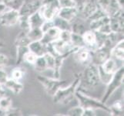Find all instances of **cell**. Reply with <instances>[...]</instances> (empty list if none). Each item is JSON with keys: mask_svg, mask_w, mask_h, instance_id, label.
Segmentation results:
<instances>
[{"mask_svg": "<svg viewBox=\"0 0 124 116\" xmlns=\"http://www.w3.org/2000/svg\"><path fill=\"white\" fill-rule=\"evenodd\" d=\"M79 81L85 88L92 89L96 88L100 83V71L98 66L89 63L84 69Z\"/></svg>", "mask_w": 124, "mask_h": 116, "instance_id": "6da1fadb", "label": "cell"}, {"mask_svg": "<svg viewBox=\"0 0 124 116\" xmlns=\"http://www.w3.org/2000/svg\"><path fill=\"white\" fill-rule=\"evenodd\" d=\"M74 95L77 98V100L79 102L80 106L83 109H93V110H97L100 109L106 111L109 114H111V110L109 107H107L105 103L102 102L101 101H99L95 98H91L89 96H87L82 92H80L76 90Z\"/></svg>", "mask_w": 124, "mask_h": 116, "instance_id": "7a4b0ae2", "label": "cell"}, {"mask_svg": "<svg viewBox=\"0 0 124 116\" xmlns=\"http://www.w3.org/2000/svg\"><path fill=\"white\" fill-rule=\"evenodd\" d=\"M124 77V68L123 66L120 68H118L117 71L113 74L110 81L107 84V88L104 94L103 98H102L101 101L106 104V102L108 101L109 97L116 91V90L120 87L123 81Z\"/></svg>", "mask_w": 124, "mask_h": 116, "instance_id": "3957f363", "label": "cell"}, {"mask_svg": "<svg viewBox=\"0 0 124 116\" xmlns=\"http://www.w3.org/2000/svg\"><path fill=\"white\" fill-rule=\"evenodd\" d=\"M80 84L79 79H76L73 83L66 88H59L55 92L53 97L54 103H66L67 100L73 97L75 92Z\"/></svg>", "mask_w": 124, "mask_h": 116, "instance_id": "277c9868", "label": "cell"}, {"mask_svg": "<svg viewBox=\"0 0 124 116\" xmlns=\"http://www.w3.org/2000/svg\"><path fill=\"white\" fill-rule=\"evenodd\" d=\"M59 9L58 0H42L39 12L45 20H53L57 16Z\"/></svg>", "mask_w": 124, "mask_h": 116, "instance_id": "5b68a950", "label": "cell"}, {"mask_svg": "<svg viewBox=\"0 0 124 116\" xmlns=\"http://www.w3.org/2000/svg\"><path fill=\"white\" fill-rule=\"evenodd\" d=\"M97 5L109 17H114L123 13V8L117 0H98Z\"/></svg>", "mask_w": 124, "mask_h": 116, "instance_id": "8992f818", "label": "cell"}, {"mask_svg": "<svg viewBox=\"0 0 124 116\" xmlns=\"http://www.w3.org/2000/svg\"><path fill=\"white\" fill-rule=\"evenodd\" d=\"M37 79L39 80V82L44 87L47 94H49L52 96L66 82L65 80H60L59 79H54L52 78V77H46L43 75H39L37 77Z\"/></svg>", "mask_w": 124, "mask_h": 116, "instance_id": "52a82bcc", "label": "cell"}, {"mask_svg": "<svg viewBox=\"0 0 124 116\" xmlns=\"http://www.w3.org/2000/svg\"><path fill=\"white\" fill-rule=\"evenodd\" d=\"M109 20H110V17L108 16L107 15H106L100 19L90 21L89 27H90V29L93 31L99 32L104 34H108L112 32L110 29Z\"/></svg>", "mask_w": 124, "mask_h": 116, "instance_id": "ba28073f", "label": "cell"}, {"mask_svg": "<svg viewBox=\"0 0 124 116\" xmlns=\"http://www.w3.org/2000/svg\"><path fill=\"white\" fill-rule=\"evenodd\" d=\"M19 13L18 10L8 9L0 14V24L3 27H14L19 23Z\"/></svg>", "mask_w": 124, "mask_h": 116, "instance_id": "9c48e42d", "label": "cell"}, {"mask_svg": "<svg viewBox=\"0 0 124 116\" xmlns=\"http://www.w3.org/2000/svg\"><path fill=\"white\" fill-rule=\"evenodd\" d=\"M41 6V0H24L19 8V13L20 16H27L35 13Z\"/></svg>", "mask_w": 124, "mask_h": 116, "instance_id": "30bf717a", "label": "cell"}, {"mask_svg": "<svg viewBox=\"0 0 124 116\" xmlns=\"http://www.w3.org/2000/svg\"><path fill=\"white\" fill-rule=\"evenodd\" d=\"M109 48L106 46H101L91 52V63L96 66L103 63L106 60L111 57Z\"/></svg>", "mask_w": 124, "mask_h": 116, "instance_id": "8fae6325", "label": "cell"}, {"mask_svg": "<svg viewBox=\"0 0 124 116\" xmlns=\"http://www.w3.org/2000/svg\"><path fill=\"white\" fill-rule=\"evenodd\" d=\"M79 15V10L76 6L72 7H63L60 8L57 16L60 18L65 19L68 22H72Z\"/></svg>", "mask_w": 124, "mask_h": 116, "instance_id": "7c38bea8", "label": "cell"}, {"mask_svg": "<svg viewBox=\"0 0 124 116\" xmlns=\"http://www.w3.org/2000/svg\"><path fill=\"white\" fill-rule=\"evenodd\" d=\"M83 40L84 42L85 47L92 51H94L98 48L97 44H96V33L94 31L89 29V30H86L83 35Z\"/></svg>", "mask_w": 124, "mask_h": 116, "instance_id": "4fadbf2b", "label": "cell"}, {"mask_svg": "<svg viewBox=\"0 0 124 116\" xmlns=\"http://www.w3.org/2000/svg\"><path fill=\"white\" fill-rule=\"evenodd\" d=\"M60 32L61 30L59 29L57 27H51L48 30H46V32L43 33V36H42L40 41L45 45L49 44L51 43H53L58 40V39H59Z\"/></svg>", "mask_w": 124, "mask_h": 116, "instance_id": "5bb4252c", "label": "cell"}, {"mask_svg": "<svg viewBox=\"0 0 124 116\" xmlns=\"http://www.w3.org/2000/svg\"><path fill=\"white\" fill-rule=\"evenodd\" d=\"M98 8H99V6H98L97 4L93 2L87 1L82 7L78 9L79 14H80V16L83 19L88 20L93 16L94 12L97 10Z\"/></svg>", "mask_w": 124, "mask_h": 116, "instance_id": "9a60e30c", "label": "cell"}, {"mask_svg": "<svg viewBox=\"0 0 124 116\" xmlns=\"http://www.w3.org/2000/svg\"><path fill=\"white\" fill-rule=\"evenodd\" d=\"M73 54L75 60L80 63H91V51L89 50L86 47H79Z\"/></svg>", "mask_w": 124, "mask_h": 116, "instance_id": "2e32d148", "label": "cell"}, {"mask_svg": "<svg viewBox=\"0 0 124 116\" xmlns=\"http://www.w3.org/2000/svg\"><path fill=\"white\" fill-rule=\"evenodd\" d=\"M29 51L31 53L34 54L36 57H40V56H43L46 52V45L43 44L40 40L37 41H32L29 43L28 45Z\"/></svg>", "mask_w": 124, "mask_h": 116, "instance_id": "e0dca14e", "label": "cell"}, {"mask_svg": "<svg viewBox=\"0 0 124 116\" xmlns=\"http://www.w3.org/2000/svg\"><path fill=\"white\" fill-rule=\"evenodd\" d=\"M109 25L111 31L117 33H123V13L119 16L110 17Z\"/></svg>", "mask_w": 124, "mask_h": 116, "instance_id": "ac0fdd59", "label": "cell"}, {"mask_svg": "<svg viewBox=\"0 0 124 116\" xmlns=\"http://www.w3.org/2000/svg\"><path fill=\"white\" fill-rule=\"evenodd\" d=\"M111 57L117 59L119 61H123L124 57V40L123 39L119 40L110 50Z\"/></svg>", "mask_w": 124, "mask_h": 116, "instance_id": "d6986e66", "label": "cell"}, {"mask_svg": "<svg viewBox=\"0 0 124 116\" xmlns=\"http://www.w3.org/2000/svg\"><path fill=\"white\" fill-rule=\"evenodd\" d=\"M98 67H99L102 71L106 73V74H111V75H113L118 69L116 62L115 61V60L111 57L109 59L106 60L102 64L98 66Z\"/></svg>", "mask_w": 124, "mask_h": 116, "instance_id": "ffe728a7", "label": "cell"}, {"mask_svg": "<svg viewBox=\"0 0 124 116\" xmlns=\"http://www.w3.org/2000/svg\"><path fill=\"white\" fill-rule=\"evenodd\" d=\"M45 19L42 16L40 12L38 10L35 13L30 15L28 17V22L29 28H41L42 25L43 24Z\"/></svg>", "mask_w": 124, "mask_h": 116, "instance_id": "44dd1931", "label": "cell"}, {"mask_svg": "<svg viewBox=\"0 0 124 116\" xmlns=\"http://www.w3.org/2000/svg\"><path fill=\"white\" fill-rule=\"evenodd\" d=\"M7 89L9 90L14 94H19L23 90V85L19 80H14L12 78H8L6 84H4Z\"/></svg>", "mask_w": 124, "mask_h": 116, "instance_id": "7402d4cb", "label": "cell"}, {"mask_svg": "<svg viewBox=\"0 0 124 116\" xmlns=\"http://www.w3.org/2000/svg\"><path fill=\"white\" fill-rule=\"evenodd\" d=\"M54 27H57L59 29H60L61 31L62 30H70L71 31V23L68 21L63 19L60 17L56 16L53 19Z\"/></svg>", "mask_w": 124, "mask_h": 116, "instance_id": "603a6c76", "label": "cell"}, {"mask_svg": "<svg viewBox=\"0 0 124 116\" xmlns=\"http://www.w3.org/2000/svg\"><path fill=\"white\" fill-rule=\"evenodd\" d=\"M71 23V32L74 33H77L79 35L83 34L86 31L85 24L80 20H76L74 19Z\"/></svg>", "mask_w": 124, "mask_h": 116, "instance_id": "cb8c5ba5", "label": "cell"}, {"mask_svg": "<svg viewBox=\"0 0 124 116\" xmlns=\"http://www.w3.org/2000/svg\"><path fill=\"white\" fill-rule=\"evenodd\" d=\"M27 32L28 31L25 30H21V32L18 34L15 41V44L16 46H28L29 44L31 41L27 36Z\"/></svg>", "mask_w": 124, "mask_h": 116, "instance_id": "d4e9b609", "label": "cell"}, {"mask_svg": "<svg viewBox=\"0 0 124 116\" xmlns=\"http://www.w3.org/2000/svg\"><path fill=\"white\" fill-rule=\"evenodd\" d=\"M27 36L31 42L41 40L42 36H43V32L41 28H31L27 32Z\"/></svg>", "mask_w": 124, "mask_h": 116, "instance_id": "484cf974", "label": "cell"}, {"mask_svg": "<svg viewBox=\"0 0 124 116\" xmlns=\"http://www.w3.org/2000/svg\"><path fill=\"white\" fill-rule=\"evenodd\" d=\"M12 102L10 97L6 95V94H3L0 97V111L6 112L12 107Z\"/></svg>", "mask_w": 124, "mask_h": 116, "instance_id": "4316f807", "label": "cell"}, {"mask_svg": "<svg viewBox=\"0 0 124 116\" xmlns=\"http://www.w3.org/2000/svg\"><path fill=\"white\" fill-rule=\"evenodd\" d=\"M35 66L36 70L39 71V72H43L46 70L48 69L47 67V64H46V59L44 57V56H40V57H37L35 63L33 64Z\"/></svg>", "mask_w": 124, "mask_h": 116, "instance_id": "83f0119b", "label": "cell"}, {"mask_svg": "<svg viewBox=\"0 0 124 116\" xmlns=\"http://www.w3.org/2000/svg\"><path fill=\"white\" fill-rule=\"evenodd\" d=\"M23 1L24 0H2V2L7 7V9L19 10Z\"/></svg>", "mask_w": 124, "mask_h": 116, "instance_id": "f1b7e54d", "label": "cell"}, {"mask_svg": "<svg viewBox=\"0 0 124 116\" xmlns=\"http://www.w3.org/2000/svg\"><path fill=\"white\" fill-rule=\"evenodd\" d=\"M16 64H20L23 61L24 55L26 54L29 49L28 46H16Z\"/></svg>", "mask_w": 124, "mask_h": 116, "instance_id": "f546056e", "label": "cell"}, {"mask_svg": "<svg viewBox=\"0 0 124 116\" xmlns=\"http://www.w3.org/2000/svg\"><path fill=\"white\" fill-rule=\"evenodd\" d=\"M70 43L76 47L85 46L82 35H79V34H77V33H71Z\"/></svg>", "mask_w": 124, "mask_h": 116, "instance_id": "4dcf8cb0", "label": "cell"}, {"mask_svg": "<svg viewBox=\"0 0 124 116\" xmlns=\"http://www.w3.org/2000/svg\"><path fill=\"white\" fill-rule=\"evenodd\" d=\"M110 110H111L110 115L115 113L113 114V115H123V103L121 101H116L110 108Z\"/></svg>", "mask_w": 124, "mask_h": 116, "instance_id": "1f68e13d", "label": "cell"}, {"mask_svg": "<svg viewBox=\"0 0 124 116\" xmlns=\"http://www.w3.org/2000/svg\"><path fill=\"white\" fill-rule=\"evenodd\" d=\"M43 56L46 59L48 69L53 70L55 67V56L53 55L52 54H50L49 52H46Z\"/></svg>", "mask_w": 124, "mask_h": 116, "instance_id": "d6a6232c", "label": "cell"}, {"mask_svg": "<svg viewBox=\"0 0 124 116\" xmlns=\"http://www.w3.org/2000/svg\"><path fill=\"white\" fill-rule=\"evenodd\" d=\"M25 71L21 67H15L13 70L11 72V76L12 78L14 80H19L20 79L23 78V77L24 76Z\"/></svg>", "mask_w": 124, "mask_h": 116, "instance_id": "836d02e7", "label": "cell"}, {"mask_svg": "<svg viewBox=\"0 0 124 116\" xmlns=\"http://www.w3.org/2000/svg\"><path fill=\"white\" fill-rule=\"evenodd\" d=\"M83 111L84 109L79 106H76L73 108H70L69 111H67V115H70V116H83Z\"/></svg>", "mask_w": 124, "mask_h": 116, "instance_id": "e575fe53", "label": "cell"}, {"mask_svg": "<svg viewBox=\"0 0 124 116\" xmlns=\"http://www.w3.org/2000/svg\"><path fill=\"white\" fill-rule=\"evenodd\" d=\"M36 58H37V57L35 54L31 53L30 51H28V52L24 55L23 61H25L28 63H30V64H32L33 65L34 63H35V61H36Z\"/></svg>", "mask_w": 124, "mask_h": 116, "instance_id": "d590c367", "label": "cell"}, {"mask_svg": "<svg viewBox=\"0 0 124 116\" xmlns=\"http://www.w3.org/2000/svg\"><path fill=\"white\" fill-rule=\"evenodd\" d=\"M5 115L7 116H20L23 115V112L19 108H11L9 109H8L6 112H5Z\"/></svg>", "mask_w": 124, "mask_h": 116, "instance_id": "8d00e7d4", "label": "cell"}, {"mask_svg": "<svg viewBox=\"0 0 124 116\" xmlns=\"http://www.w3.org/2000/svg\"><path fill=\"white\" fill-rule=\"evenodd\" d=\"M71 33L72 32L70 30H62L60 32V36H59V39L62 40L64 42L66 43H70V39H71ZM71 44V43H70Z\"/></svg>", "mask_w": 124, "mask_h": 116, "instance_id": "74e56055", "label": "cell"}, {"mask_svg": "<svg viewBox=\"0 0 124 116\" xmlns=\"http://www.w3.org/2000/svg\"><path fill=\"white\" fill-rule=\"evenodd\" d=\"M8 79V74L3 68H0V85H4Z\"/></svg>", "mask_w": 124, "mask_h": 116, "instance_id": "f35d334b", "label": "cell"}, {"mask_svg": "<svg viewBox=\"0 0 124 116\" xmlns=\"http://www.w3.org/2000/svg\"><path fill=\"white\" fill-rule=\"evenodd\" d=\"M59 3V6L60 8L63 7H72L76 6L75 3L72 0H58Z\"/></svg>", "mask_w": 124, "mask_h": 116, "instance_id": "ab89813d", "label": "cell"}, {"mask_svg": "<svg viewBox=\"0 0 124 116\" xmlns=\"http://www.w3.org/2000/svg\"><path fill=\"white\" fill-rule=\"evenodd\" d=\"M8 58L7 56L0 54V68H4L8 66Z\"/></svg>", "mask_w": 124, "mask_h": 116, "instance_id": "60d3db41", "label": "cell"}, {"mask_svg": "<svg viewBox=\"0 0 124 116\" xmlns=\"http://www.w3.org/2000/svg\"><path fill=\"white\" fill-rule=\"evenodd\" d=\"M72 1H73V2L75 3L76 7L79 9L82 7L88 0H72Z\"/></svg>", "mask_w": 124, "mask_h": 116, "instance_id": "b9f144b4", "label": "cell"}, {"mask_svg": "<svg viewBox=\"0 0 124 116\" xmlns=\"http://www.w3.org/2000/svg\"><path fill=\"white\" fill-rule=\"evenodd\" d=\"M96 115L95 110L93 109H84L83 116H94Z\"/></svg>", "mask_w": 124, "mask_h": 116, "instance_id": "7bdbcfd3", "label": "cell"}, {"mask_svg": "<svg viewBox=\"0 0 124 116\" xmlns=\"http://www.w3.org/2000/svg\"><path fill=\"white\" fill-rule=\"evenodd\" d=\"M7 9V7L1 2H0V14H2L3 12H5Z\"/></svg>", "mask_w": 124, "mask_h": 116, "instance_id": "ee69618b", "label": "cell"}, {"mask_svg": "<svg viewBox=\"0 0 124 116\" xmlns=\"http://www.w3.org/2000/svg\"><path fill=\"white\" fill-rule=\"evenodd\" d=\"M3 46V44H2V43L0 41V48H2V47Z\"/></svg>", "mask_w": 124, "mask_h": 116, "instance_id": "f6af8a7d", "label": "cell"}, {"mask_svg": "<svg viewBox=\"0 0 124 116\" xmlns=\"http://www.w3.org/2000/svg\"><path fill=\"white\" fill-rule=\"evenodd\" d=\"M2 88V85H0V88Z\"/></svg>", "mask_w": 124, "mask_h": 116, "instance_id": "bcb514c9", "label": "cell"}]
</instances>
